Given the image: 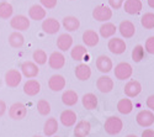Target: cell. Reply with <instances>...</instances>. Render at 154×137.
Listing matches in <instances>:
<instances>
[{
  "instance_id": "obj_1",
  "label": "cell",
  "mask_w": 154,
  "mask_h": 137,
  "mask_svg": "<svg viewBox=\"0 0 154 137\" xmlns=\"http://www.w3.org/2000/svg\"><path fill=\"white\" fill-rule=\"evenodd\" d=\"M104 129H105V131H106L107 135H111V136L119 135L122 131V129H123V122L117 116H110L105 121Z\"/></svg>"
},
{
  "instance_id": "obj_3",
  "label": "cell",
  "mask_w": 154,
  "mask_h": 137,
  "mask_svg": "<svg viewBox=\"0 0 154 137\" xmlns=\"http://www.w3.org/2000/svg\"><path fill=\"white\" fill-rule=\"evenodd\" d=\"M115 73V77H116L119 80H126V79H130L132 73H133V68L130 63L127 62H121L116 66L113 70Z\"/></svg>"
},
{
  "instance_id": "obj_31",
  "label": "cell",
  "mask_w": 154,
  "mask_h": 137,
  "mask_svg": "<svg viewBox=\"0 0 154 137\" xmlns=\"http://www.w3.org/2000/svg\"><path fill=\"white\" fill-rule=\"evenodd\" d=\"M14 14V8L8 2H0V19L8 20L12 17Z\"/></svg>"
},
{
  "instance_id": "obj_12",
  "label": "cell",
  "mask_w": 154,
  "mask_h": 137,
  "mask_svg": "<svg viewBox=\"0 0 154 137\" xmlns=\"http://www.w3.org/2000/svg\"><path fill=\"white\" fill-rule=\"evenodd\" d=\"M48 86L53 92H60L66 86V79L60 74H54L48 79Z\"/></svg>"
},
{
  "instance_id": "obj_14",
  "label": "cell",
  "mask_w": 154,
  "mask_h": 137,
  "mask_svg": "<svg viewBox=\"0 0 154 137\" xmlns=\"http://www.w3.org/2000/svg\"><path fill=\"white\" fill-rule=\"evenodd\" d=\"M119 31L125 39H131V37H133L134 33H136V26L133 25V22L128 21V20H125V21H122L120 23Z\"/></svg>"
},
{
  "instance_id": "obj_28",
  "label": "cell",
  "mask_w": 154,
  "mask_h": 137,
  "mask_svg": "<svg viewBox=\"0 0 154 137\" xmlns=\"http://www.w3.org/2000/svg\"><path fill=\"white\" fill-rule=\"evenodd\" d=\"M82 103L86 110H94L97 106V98L93 93H88L82 98Z\"/></svg>"
},
{
  "instance_id": "obj_42",
  "label": "cell",
  "mask_w": 154,
  "mask_h": 137,
  "mask_svg": "<svg viewBox=\"0 0 154 137\" xmlns=\"http://www.w3.org/2000/svg\"><path fill=\"white\" fill-rule=\"evenodd\" d=\"M6 109H8V106H6L5 101L4 100H0V117H2L6 113Z\"/></svg>"
},
{
  "instance_id": "obj_7",
  "label": "cell",
  "mask_w": 154,
  "mask_h": 137,
  "mask_svg": "<svg viewBox=\"0 0 154 137\" xmlns=\"http://www.w3.org/2000/svg\"><path fill=\"white\" fill-rule=\"evenodd\" d=\"M40 73V68L32 61H26L21 64V74L26 78H35Z\"/></svg>"
},
{
  "instance_id": "obj_45",
  "label": "cell",
  "mask_w": 154,
  "mask_h": 137,
  "mask_svg": "<svg viewBox=\"0 0 154 137\" xmlns=\"http://www.w3.org/2000/svg\"><path fill=\"white\" fill-rule=\"evenodd\" d=\"M126 137H137L136 135H128V136H126Z\"/></svg>"
},
{
  "instance_id": "obj_11",
  "label": "cell",
  "mask_w": 154,
  "mask_h": 137,
  "mask_svg": "<svg viewBox=\"0 0 154 137\" xmlns=\"http://www.w3.org/2000/svg\"><path fill=\"white\" fill-rule=\"evenodd\" d=\"M42 30H43V32H46L48 35H54L60 30V23L54 17L45 19L42 22Z\"/></svg>"
},
{
  "instance_id": "obj_17",
  "label": "cell",
  "mask_w": 154,
  "mask_h": 137,
  "mask_svg": "<svg viewBox=\"0 0 154 137\" xmlns=\"http://www.w3.org/2000/svg\"><path fill=\"white\" fill-rule=\"evenodd\" d=\"M41 92V84L36 79H30L23 84V93L29 96H35Z\"/></svg>"
},
{
  "instance_id": "obj_37",
  "label": "cell",
  "mask_w": 154,
  "mask_h": 137,
  "mask_svg": "<svg viewBox=\"0 0 154 137\" xmlns=\"http://www.w3.org/2000/svg\"><path fill=\"white\" fill-rule=\"evenodd\" d=\"M37 111L40 113V115L42 116H47L51 113V104L47 100H40L37 103Z\"/></svg>"
},
{
  "instance_id": "obj_22",
  "label": "cell",
  "mask_w": 154,
  "mask_h": 137,
  "mask_svg": "<svg viewBox=\"0 0 154 137\" xmlns=\"http://www.w3.org/2000/svg\"><path fill=\"white\" fill-rule=\"evenodd\" d=\"M62 25L68 32H73L80 27V21L75 16H66L62 21Z\"/></svg>"
},
{
  "instance_id": "obj_6",
  "label": "cell",
  "mask_w": 154,
  "mask_h": 137,
  "mask_svg": "<svg viewBox=\"0 0 154 137\" xmlns=\"http://www.w3.org/2000/svg\"><path fill=\"white\" fill-rule=\"evenodd\" d=\"M22 80V74L17 69H9L5 73V84L10 88H16Z\"/></svg>"
},
{
  "instance_id": "obj_46",
  "label": "cell",
  "mask_w": 154,
  "mask_h": 137,
  "mask_svg": "<svg viewBox=\"0 0 154 137\" xmlns=\"http://www.w3.org/2000/svg\"><path fill=\"white\" fill-rule=\"evenodd\" d=\"M33 137H42V136H37V135H36V136H33Z\"/></svg>"
},
{
  "instance_id": "obj_35",
  "label": "cell",
  "mask_w": 154,
  "mask_h": 137,
  "mask_svg": "<svg viewBox=\"0 0 154 137\" xmlns=\"http://www.w3.org/2000/svg\"><path fill=\"white\" fill-rule=\"evenodd\" d=\"M140 23H142V26L147 30L154 29V14L153 12H146L142 16V19H140Z\"/></svg>"
},
{
  "instance_id": "obj_43",
  "label": "cell",
  "mask_w": 154,
  "mask_h": 137,
  "mask_svg": "<svg viewBox=\"0 0 154 137\" xmlns=\"http://www.w3.org/2000/svg\"><path fill=\"white\" fill-rule=\"evenodd\" d=\"M142 137H154V130L147 129L142 132Z\"/></svg>"
},
{
  "instance_id": "obj_24",
  "label": "cell",
  "mask_w": 154,
  "mask_h": 137,
  "mask_svg": "<svg viewBox=\"0 0 154 137\" xmlns=\"http://www.w3.org/2000/svg\"><path fill=\"white\" fill-rule=\"evenodd\" d=\"M96 68L101 73H109L112 69V61L107 56H100L96 59Z\"/></svg>"
},
{
  "instance_id": "obj_47",
  "label": "cell",
  "mask_w": 154,
  "mask_h": 137,
  "mask_svg": "<svg viewBox=\"0 0 154 137\" xmlns=\"http://www.w3.org/2000/svg\"><path fill=\"white\" fill-rule=\"evenodd\" d=\"M53 137H58V136H53Z\"/></svg>"
},
{
  "instance_id": "obj_34",
  "label": "cell",
  "mask_w": 154,
  "mask_h": 137,
  "mask_svg": "<svg viewBox=\"0 0 154 137\" xmlns=\"http://www.w3.org/2000/svg\"><path fill=\"white\" fill-rule=\"evenodd\" d=\"M32 59L37 66H42L47 63V53L43 51V49H36V51L32 53Z\"/></svg>"
},
{
  "instance_id": "obj_26",
  "label": "cell",
  "mask_w": 154,
  "mask_h": 137,
  "mask_svg": "<svg viewBox=\"0 0 154 137\" xmlns=\"http://www.w3.org/2000/svg\"><path fill=\"white\" fill-rule=\"evenodd\" d=\"M58 131V121L56 117H49L45 122L43 126V133L46 136H53Z\"/></svg>"
},
{
  "instance_id": "obj_18",
  "label": "cell",
  "mask_w": 154,
  "mask_h": 137,
  "mask_svg": "<svg viewBox=\"0 0 154 137\" xmlns=\"http://www.w3.org/2000/svg\"><path fill=\"white\" fill-rule=\"evenodd\" d=\"M73 46V37L69 33H62L57 39V47L62 52H66L70 49Z\"/></svg>"
},
{
  "instance_id": "obj_25",
  "label": "cell",
  "mask_w": 154,
  "mask_h": 137,
  "mask_svg": "<svg viewBox=\"0 0 154 137\" xmlns=\"http://www.w3.org/2000/svg\"><path fill=\"white\" fill-rule=\"evenodd\" d=\"M75 77L79 80H88L91 77V69L86 64H79L75 67Z\"/></svg>"
},
{
  "instance_id": "obj_10",
  "label": "cell",
  "mask_w": 154,
  "mask_h": 137,
  "mask_svg": "<svg viewBox=\"0 0 154 137\" xmlns=\"http://www.w3.org/2000/svg\"><path fill=\"white\" fill-rule=\"evenodd\" d=\"M107 47H109V51L113 54H122L126 48H127V45L126 42L122 40V39H117V37H113L107 43Z\"/></svg>"
},
{
  "instance_id": "obj_23",
  "label": "cell",
  "mask_w": 154,
  "mask_h": 137,
  "mask_svg": "<svg viewBox=\"0 0 154 137\" xmlns=\"http://www.w3.org/2000/svg\"><path fill=\"white\" fill-rule=\"evenodd\" d=\"M99 35L94 30H86L83 33V42L88 47H94L99 43Z\"/></svg>"
},
{
  "instance_id": "obj_32",
  "label": "cell",
  "mask_w": 154,
  "mask_h": 137,
  "mask_svg": "<svg viewBox=\"0 0 154 137\" xmlns=\"http://www.w3.org/2000/svg\"><path fill=\"white\" fill-rule=\"evenodd\" d=\"M116 26L112 22H105L101 25L100 27V35L104 37V39H109V37H112L115 33H116Z\"/></svg>"
},
{
  "instance_id": "obj_20",
  "label": "cell",
  "mask_w": 154,
  "mask_h": 137,
  "mask_svg": "<svg viewBox=\"0 0 154 137\" xmlns=\"http://www.w3.org/2000/svg\"><path fill=\"white\" fill-rule=\"evenodd\" d=\"M96 86L101 93H110L113 89V80L107 76H102L97 79Z\"/></svg>"
},
{
  "instance_id": "obj_8",
  "label": "cell",
  "mask_w": 154,
  "mask_h": 137,
  "mask_svg": "<svg viewBox=\"0 0 154 137\" xmlns=\"http://www.w3.org/2000/svg\"><path fill=\"white\" fill-rule=\"evenodd\" d=\"M136 121H137V123L139 126L149 127L154 123V114L150 110H142V111L138 113V115L136 117Z\"/></svg>"
},
{
  "instance_id": "obj_36",
  "label": "cell",
  "mask_w": 154,
  "mask_h": 137,
  "mask_svg": "<svg viewBox=\"0 0 154 137\" xmlns=\"http://www.w3.org/2000/svg\"><path fill=\"white\" fill-rule=\"evenodd\" d=\"M144 53H146V49H144V47L142 45L134 46L133 51H132V59H133V62L139 63V62L144 58Z\"/></svg>"
},
{
  "instance_id": "obj_27",
  "label": "cell",
  "mask_w": 154,
  "mask_h": 137,
  "mask_svg": "<svg viewBox=\"0 0 154 137\" xmlns=\"http://www.w3.org/2000/svg\"><path fill=\"white\" fill-rule=\"evenodd\" d=\"M25 43V37L21 32L19 31H14L12 33H10L9 36V45L14 48H21Z\"/></svg>"
},
{
  "instance_id": "obj_33",
  "label": "cell",
  "mask_w": 154,
  "mask_h": 137,
  "mask_svg": "<svg viewBox=\"0 0 154 137\" xmlns=\"http://www.w3.org/2000/svg\"><path fill=\"white\" fill-rule=\"evenodd\" d=\"M117 110H119V113L123 114V115H128V114H131L132 113V110H133V104L132 101L130 100V99H121V100L119 101L117 104Z\"/></svg>"
},
{
  "instance_id": "obj_13",
  "label": "cell",
  "mask_w": 154,
  "mask_h": 137,
  "mask_svg": "<svg viewBox=\"0 0 154 137\" xmlns=\"http://www.w3.org/2000/svg\"><path fill=\"white\" fill-rule=\"evenodd\" d=\"M46 15H47L46 9L42 5H38V4L32 5L30 8V10H29V17L31 20H35V21L45 20L46 19Z\"/></svg>"
},
{
  "instance_id": "obj_39",
  "label": "cell",
  "mask_w": 154,
  "mask_h": 137,
  "mask_svg": "<svg viewBox=\"0 0 154 137\" xmlns=\"http://www.w3.org/2000/svg\"><path fill=\"white\" fill-rule=\"evenodd\" d=\"M40 3L45 9H54L57 6L58 0H40Z\"/></svg>"
},
{
  "instance_id": "obj_4",
  "label": "cell",
  "mask_w": 154,
  "mask_h": 137,
  "mask_svg": "<svg viewBox=\"0 0 154 137\" xmlns=\"http://www.w3.org/2000/svg\"><path fill=\"white\" fill-rule=\"evenodd\" d=\"M30 19L27 16H25V15H15V16H12L11 20H10V26L21 32V31H26L29 30L30 27Z\"/></svg>"
},
{
  "instance_id": "obj_30",
  "label": "cell",
  "mask_w": 154,
  "mask_h": 137,
  "mask_svg": "<svg viewBox=\"0 0 154 137\" xmlns=\"http://www.w3.org/2000/svg\"><path fill=\"white\" fill-rule=\"evenodd\" d=\"M70 56L74 61H78V62L84 61L85 56H88V49L85 46H80V45L74 46L70 51Z\"/></svg>"
},
{
  "instance_id": "obj_44",
  "label": "cell",
  "mask_w": 154,
  "mask_h": 137,
  "mask_svg": "<svg viewBox=\"0 0 154 137\" xmlns=\"http://www.w3.org/2000/svg\"><path fill=\"white\" fill-rule=\"evenodd\" d=\"M148 2V5L152 8V9H154V0H147Z\"/></svg>"
},
{
  "instance_id": "obj_38",
  "label": "cell",
  "mask_w": 154,
  "mask_h": 137,
  "mask_svg": "<svg viewBox=\"0 0 154 137\" xmlns=\"http://www.w3.org/2000/svg\"><path fill=\"white\" fill-rule=\"evenodd\" d=\"M144 49L149 54H154V36H150L146 41V48Z\"/></svg>"
},
{
  "instance_id": "obj_5",
  "label": "cell",
  "mask_w": 154,
  "mask_h": 137,
  "mask_svg": "<svg viewBox=\"0 0 154 137\" xmlns=\"http://www.w3.org/2000/svg\"><path fill=\"white\" fill-rule=\"evenodd\" d=\"M27 115V107L22 103H14L9 107V116L12 120H22Z\"/></svg>"
},
{
  "instance_id": "obj_41",
  "label": "cell",
  "mask_w": 154,
  "mask_h": 137,
  "mask_svg": "<svg viewBox=\"0 0 154 137\" xmlns=\"http://www.w3.org/2000/svg\"><path fill=\"white\" fill-rule=\"evenodd\" d=\"M147 106H148L152 111H154V95H150V96L147 99Z\"/></svg>"
},
{
  "instance_id": "obj_29",
  "label": "cell",
  "mask_w": 154,
  "mask_h": 137,
  "mask_svg": "<svg viewBox=\"0 0 154 137\" xmlns=\"http://www.w3.org/2000/svg\"><path fill=\"white\" fill-rule=\"evenodd\" d=\"M79 98H78V94H76L74 90H66L63 94H62V101L64 105L67 106H73L78 103Z\"/></svg>"
},
{
  "instance_id": "obj_15",
  "label": "cell",
  "mask_w": 154,
  "mask_h": 137,
  "mask_svg": "<svg viewBox=\"0 0 154 137\" xmlns=\"http://www.w3.org/2000/svg\"><path fill=\"white\" fill-rule=\"evenodd\" d=\"M142 92V85L137 80H130L125 85V94L128 98H136Z\"/></svg>"
},
{
  "instance_id": "obj_19",
  "label": "cell",
  "mask_w": 154,
  "mask_h": 137,
  "mask_svg": "<svg viewBox=\"0 0 154 137\" xmlns=\"http://www.w3.org/2000/svg\"><path fill=\"white\" fill-rule=\"evenodd\" d=\"M91 131V125L90 122L86 120H82L76 123V126L74 129V136L75 137H86Z\"/></svg>"
},
{
  "instance_id": "obj_21",
  "label": "cell",
  "mask_w": 154,
  "mask_h": 137,
  "mask_svg": "<svg viewBox=\"0 0 154 137\" xmlns=\"http://www.w3.org/2000/svg\"><path fill=\"white\" fill-rule=\"evenodd\" d=\"M60 122H62V125L63 126H66V127H70L73 126L74 123L76 122V114L74 113L73 110H64L63 113L60 114Z\"/></svg>"
},
{
  "instance_id": "obj_40",
  "label": "cell",
  "mask_w": 154,
  "mask_h": 137,
  "mask_svg": "<svg viewBox=\"0 0 154 137\" xmlns=\"http://www.w3.org/2000/svg\"><path fill=\"white\" fill-rule=\"evenodd\" d=\"M123 3H125V0H109L110 8L111 9H116V10L121 9L122 5H123Z\"/></svg>"
},
{
  "instance_id": "obj_16",
  "label": "cell",
  "mask_w": 154,
  "mask_h": 137,
  "mask_svg": "<svg viewBox=\"0 0 154 137\" xmlns=\"http://www.w3.org/2000/svg\"><path fill=\"white\" fill-rule=\"evenodd\" d=\"M142 2L140 0H126L123 3V9L127 14L130 15H137L142 10Z\"/></svg>"
},
{
  "instance_id": "obj_2",
  "label": "cell",
  "mask_w": 154,
  "mask_h": 137,
  "mask_svg": "<svg viewBox=\"0 0 154 137\" xmlns=\"http://www.w3.org/2000/svg\"><path fill=\"white\" fill-rule=\"evenodd\" d=\"M93 17L96 21H101V22H107L111 17H112V10L110 6L107 5H97L94 10H93Z\"/></svg>"
},
{
  "instance_id": "obj_9",
  "label": "cell",
  "mask_w": 154,
  "mask_h": 137,
  "mask_svg": "<svg viewBox=\"0 0 154 137\" xmlns=\"http://www.w3.org/2000/svg\"><path fill=\"white\" fill-rule=\"evenodd\" d=\"M48 64L52 69H62L66 64V57L62 52L56 51L48 57Z\"/></svg>"
}]
</instances>
